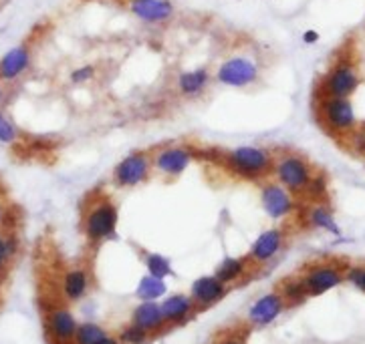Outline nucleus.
Segmentation results:
<instances>
[{
	"label": "nucleus",
	"mask_w": 365,
	"mask_h": 344,
	"mask_svg": "<svg viewBox=\"0 0 365 344\" xmlns=\"http://www.w3.org/2000/svg\"><path fill=\"white\" fill-rule=\"evenodd\" d=\"M273 175L277 179V183H281L285 189H289L291 194L305 196L309 183L315 177V168L299 153H279L275 155L273 161Z\"/></svg>",
	"instance_id": "7ed1b4c3"
},
{
	"label": "nucleus",
	"mask_w": 365,
	"mask_h": 344,
	"mask_svg": "<svg viewBox=\"0 0 365 344\" xmlns=\"http://www.w3.org/2000/svg\"><path fill=\"white\" fill-rule=\"evenodd\" d=\"M360 85V72L351 61H339L333 69L329 70L323 79V95L325 97H341L349 99Z\"/></svg>",
	"instance_id": "6e6552de"
},
{
	"label": "nucleus",
	"mask_w": 365,
	"mask_h": 344,
	"mask_svg": "<svg viewBox=\"0 0 365 344\" xmlns=\"http://www.w3.org/2000/svg\"><path fill=\"white\" fill-rule=\"evenodd\" d=\"M4 217H6V206H4V202H2V198H0V226H2V222H4Z\"/></svg>",
	"instance_id": "72a5a7b5"
},
{
	"label": "nucleus",
	"mask_w": 365,
	"mask_h": 344,
	"mask_svg": "<svg viewBox=\"0 0 365 344\" xmlns=\"http://www.w3.org/2000/svg\"><path fill=\"white\" fill-rule=\"evenodd\" d=\"M283 243H285V234L281 230H277V228L275 230H266L253 243L249 260H253L255 264H264V262L273 260L281 252Z\"/></svg>",
	"instance_id": "dca6fc26"
},
{
	"label": "nucleus",
	"mask_w": 365,
	"mask_h": 344,
	"mask_svg": "<svg viewBox=\"0 0 365 344\" xmlns=\"http://www.w3.org/2000/svg\"><path fill=\"white\" fill-rule=\"evenodd\" d=\"M307 217H309L311 226H317V228H323V230H327V232L339 234V228H337V224H335V220H333V211H331L325 204L315 202V204L311 206V209H309Z\"/></svg>",
	"instance_id": "5701e85b"
},
{
	"label": "nucleus",
	"mask_w": 365,
	"mask_h": 344,
	"mask_svg": "<svg viewBox=\"0 0 365 344\" xmlns=\"http://www.w3.org/2000/svg\"><path fill=\"white\" fill-rule=\"evenodd\" d=\"M166 294V284L162 278H155V276H146L142 278L140 286H138V296L144 300V302H155L160 296Z\"/></svg>",
	"instance_id": "b1692460"
},
{
	"label": "nucleus",
	"mask_w": 365,
	"mask_h": 344,
	"mask_svg": "<svg viewBox=\"0 0 365 344\" xmlns=\"http://www.w3.org/2000/svg\"><path fill=\"white\" fill-rule=\"evenodd\" d=\"M212 79H214L212 72L206 67L184 70V72H180L178 81H176V89L186 99H196V97H200V95H204L208 91Z\"/></svg>",
	"instance_id": "4468645a"
},
{
	"label": "nucleus",
	"mask_w": 365,
	"mask_h": 344,
	"mask_svg": "<svg viewBox=\"0 0 365 344\" xmlns=\"http://www.w3.org/2000/svg\"><path fill=\"white\" fill-rule=\"evenodd\" d=\"M281 294V298H283V302L285 304H301L309 294H307V288H305V284H303V280L299 278V280H287V282H283V290L279 292Z\"/></svg>",
	"instance_id": "393cba45"
},
{
	"label": "nucleus",
	"mask_w": 365,
	"mask_h": 344,
	"mask_svg": "<svg viewBox=\"0 0 365 344\" xmlns=\"http://www.w3.org/2000/svg\"><path fill=\"white\" fill-rule=\"evenodd\" d=\"M131 324L144 328L149 334H155L160 332L166 322H164V314H162V308L158 302H142L140 306H136L134 314H131Z\"/></svg>",
	"instance_id": "6ab92c4d"
},
{
	"label": "nucleus",
	"mask_w": 365,
	"mask_h": 344,
	"mask_svg": "<svg viewBox=\"0 0 365 344\" xmlns=\"http://www.w3.org/2000/svg\"><path fill=\"white\" fill-rule=\"evenodd\" d=\"M260 77V67L253 57L234 55L222 61L214 72V81L230 89H247L255 85Z\"/></svg>",
	"instance_id": "39448f33"
},
{
	"label": "nucleus",
	"mask_w": 365,
	"mask_h": 344,
	"mask_svg": "<svg viewBox=\"0 0 365 344\" xmlns=\"http://www.w3.org/2000/svg\"><path fill=\"white\" fill-rule=\"evenodd\" d=\"M362 149H364V153H365V141H364V145H362Z\"/></svg>",
	"instance_id": "c9c22d12"
},
{
	"label": "nucleus",
	"mask_w": 365,
	"mask_h": 344,
	"mask_svg": "<svg viewBox=\"0 0 365 344\" xmlns=\"http://www.w3.org/2000/svg\"><path fill=\"white\" fill-rule=\"evenodd\" d=\"M2 99H4V87H2V83H0V103H2Z\"/></svg>",
	"instance_id": "f704fd0d"
},
{
	"label": "nucleus",
	"mask_w": 365,
	"mask_h": 344,
	"mask_svg": "<svg viewBox=\"0 0 365 344\" xmlns=\"http://www.w3.org/2000/svg\"><path fill=\"white\" fill-rule=\"evenodd\" d=\"M319 117L329 131L335 133H349L357 125L353 103L341 97H323L319 105Z\"/></svg>",
	"instance_id": "0eeeda50"
},
{
	"label": "nucleus",
	"mask_w": 365,
	"mask_h": 344,
	"mask_svg": "<svg viewBox=\"0 0 365 344\" xmlns=\"http://www.w3.org/2000/svg\"><path fill=\"white\" fill-rule=\"evenodd\" d=\"M347 278H349L360 290H364L365 292V268H353V270H349Z\"/></svg>",
	"instance_id": "7c9ffc66"
},
{
	"label": "nucleus",
	"mask_w": 365,
	"mask_h": 344,
	"mask_svg": "<svg viewBox=\"0 0 365 344\" xmlns=\"http://www.w3.org/2000/svg\"><path fill=\"white\" fill-rule=\"evenodd\" d=\"M228 292V286L220 282L216 276H202L190 288V298L196 310H204L214 306Z\"/></svg>",
	"instance_id": "9d476101"
},
{
	"label": "nucleus",
	"mask_w": 365,
	"mask_h": 344,
	"mask_svg": "<svg viewBox=\"0 0 365 344\" xmlns=\"http://www.w3.org/2000/svg\"><path fill=\"white\" fill-rule=\"evenodd\" d=\"M73 344H121L115 336L108 334L101 326L85 322V324H77L75 330Z\"/></svg>",
	"instance_id": "412c9836"
},
{
	"label": "nucleus",
	"mask_w": 365,
	"mask_h": 344,
	"mask_svg": "<svg viewBox=\"0 0 365 344\" xmlns=\"http://www.w3.org/2000/svg\"><path fill=\"white\" fill-rule=\"evenodd\" d=\"M16 248H18V241H16L14 236H4L0 232V274L4 272V268L8 266V262L14 258Z\"/></svg>",
	"instance_id": "cd10ccee"
},
{
	"label": "nucleus",
	"mask_w": 365,
	"mask_h": 344,
	"mask_svg": "<svg viewBox=\"0 0 365 344\" xmlns=\"http://www.w3.org/2000/svg\"><path fill=\"white\" fill-rule=\"evenodd\" d=\"M218 344H247V343H244V336H240V334H230V336L222 339Z\"/></svg>",
	"instance_id": "2f4dec72"
},
{
	"label": "nucleus",
	"mask_w": 365,
	"mask_h": 344,
	"mask_svg": "<svg viewBox=\"0 0 365 344\" xmlns=\"http://www.w3.org/2000/svg\"><path fill=\"white\" fill-rule=\"evenodd\" d=\"M247 266H249V262L244 258H226V260L220 262L214 276L228 286V284L238 282L242 276L247 274Z\"/></svg>",
	"instance_id": "4be33fe9"
},
{
	"label": "nucleus",
	"mask_w": 365,
	"mask_h": 344,
	"mask_svg": "<svg viewBox=\"0 0 365 344\" xmlns=\"http://www.w3.org/2000/svg\"><path fill=\"white\" fill-rule=\"evenodd\" d=\"M153 175V166H151V151L138 149L127 153L111 172V181L113 185L121 189L138 187L144 185Z\"/></svg>",
	"instance_id": "20e7f679"
},
{
	"label": "nucleus",
	"mask_w": 365,
	"mask_h": 344,
	"mask_svg": "<svg viewBox=\"0 0 365 344\" xmlns=\"http://www.w3.org/2000/svg\"><path fill=\"white\" fill-rule=\"evenodd\" d=\"M285 308V302L281 298L279 292H273V294H266L262 298H258L255 304L249 310V322L255 324V326H266L270 324L281 312Z\"/></svg>",
	"instance_id": "f3484780"
},
{
	"label": "nucleus",
	"mask_w": 365,
	"mask_h": 344,
	"mask_svg": "<svg viewBox=\"0 0 365 344\" xmlns=\"http://www.w3.org/2000/svg\"><path fill=\"white\" fill-rule=\"evenodd\" d=\"M149 339V332H146L144 328L136 326V324H129L121 330V336H119V343L121 344H144Z\"/></svg>",
	"instance_id": "c85d7f7f"
},
{
	"label": "nucleus",
	"mask_w": 365,
	"mask_h": 344,
	"mask_svg": "<svg viewBox=\"0 0 365 344\" xmlns=\"http://www.w3.org/2000/svg\"><path fill=\"white\" fill-rule=\"evenodd\" d=\"M75 330H77V322L69 308L55 306L47 312V332L53 343L73 344Z\"/></svg>",
	"instance_id": "9b49d317"
},
{
	"label": "nucleus",
	"mask_w": 365,
	"mask_h": 344,
	"mask_svg": "<svg viewBox=\"0 0 365 344\" xmlns=\"http://www.w3.org/2000/svg\"><path fill=\"white\" fill-rule=\"evenodd\" d=\"M63 296L69 302L81 300L89 290V274L83 268H71L63 274Z\"/></svg>",
	"instance_id": "aec40b11"
},
{
	"label": "nucleus",
	"mask_w": 365,
	"mask_h": 344,
	"mask_svg": "<svg viewBox=\"0 0 365 344\" xmlns=\"http://www.w3.org/2000/svg\"><path fill=\"white\" fill-rule=\"evenodd\" d=\"M303 40H305L307 44H313V42H317V40H319V33H315V31H307L305 36H303Z\"/></svg>",
	"instance_id": "473e14b6"
},
{
	"label": "nucleus",
	"mask_w": 365,
	"mask_h": 344,
	"mask_svg": "<svg viewBox=\"0 0 365 344\" xmlns=\"http://www.w3.org/2000/svg\"><path fill=\"white\" fill-rule=\"evenodd\" d=\"M146 268L149 276H155L162 280L172 274V266H170L168 258H164L160 254H146Z\"/></svg>",
	"instance_id": "bb28decb"
},
{
	"label": "nucleus",
	"mask_w": 365,
	"mask_h": 344,
	"mask_svg": "<svg viewBox=\"0 0 365 344\" xmlns=\"http://www.w3.org/2000/svg\"><path fill=\"white\" fill-rule=\"evenodd\" d=\"M33 63V51L29 44H18L2 55L0 59V81H16Z\"/></svg>",
	"instance_id": "ddd939ff"
},
{
	"label": "nucleus",
	"mask_w": 365,
	"mask_h": 344,
	"mask_svg": "<svg viewBox=\"0 0 365 344\" xmlns=\"http://www.w3.org/2000/svg\"><path fill=\"white\" fill-rule=\"evenodd\" d=\"M127 10L146 25H166L176 16L172 0H125Z\"/></svg>",
	"instance_id": "1a4fd4ad"
},
{
	"label": "nucleus",
	"mask_w": 365,
	"mask_h": 344,
	"mask_svg": "<svg viewBox=\"0 0 365 344\" xmlns=\"http://www.w3.org/2000/svg\"><path fill=\"white\" fill-rule=\"evenodd\" d=\"M260 202H262V207L266 209V213L270 217H277V220L289 215L292 211V207H294V200H292L291 191L285 189L277 181L264 183L260 187Z\"/></svg>",
	"instance_id": "f8f14e48"
},
{
	"label": "nucleus",
	"mask_w": 365,
	"mask_h": 344,
	"mask_svg": "<svg viewBox=\"0 0 365 344\" xmlns=\"http://www.w3.org/2000/svg\"><path fill=\"white\" fill-rule=\"evenodd\" d=\"M160 308H162V314H164V322L170 324V326L184 324L196 312V306H194L192 298L186 296V294H174V296L166 298L160 304Z\"/></svg>",
	"instance_id": "a211bd4d"
},
{
	"label": "nucleus",
	"mask_w": 365,
	"mask_h": 344,
	"mask_svg": "<svg viewBox=\"0 0 365 344\" xmlns=\"http://www.w3.org/2000/svg\"><path fill=\"white\" fill-rule=\"evenodd\" d=\"M119 222V209L113 204L108 194H97L93 191L83 207L81 213V228L85 238L91 243L110 240L115 236Z\"/></svg>",
	"instance_id": "f257e3e1"
},
{
	"label": "nucleus",
	"mask_w": 365,
	"mask_h": 344,
	"mask_svg": "<svg viewBox=\"0 0 365 344\" xmlns=\"http://www.w3.org/2000/svg\"><path fill=\"white\" fill-rule=\"evenodd\" d=\"M194 161V153L188 145L182 143H170L166 147H160L151 151V166L153 173L166 179H176L180 177Z\"/></svg>",
	"instance_id": "423d86ee"
},
{
	"label": "nucleus",
	"mask_w": 365,
	"mask_h": 344,
	"mask_svg": "<svg viewBox=\"0 0 365 344\" xmlns=\"http://www.w3.org/2000/svg\"><path fill=\"white\" fill-rule=\"evenodd\" d=\"M23 137L21 129L16 127V123L0 111V143L2 145H16Z\"/></svg>",
	"instance_id": "a878e982"
},
{
	"label": "nucleus",
	"mask_w": 365,
	"mask_h": 344,
	"mask_svg": "<svg viewBox=\"0 0 365 344\" xmlns=\"http://www.w3.org/2000/svg\"><path fill=\"white\" fill-rule=\"evenodd\" d=\"M95 75H97V67L95 65H81V67L71 70L69 79H71L73 85H85V83L93 81Z\"/></svg>",
	"instance_id": "c756f323"
},
{
	"label": "nucleus",
	"mask_w": 365,
	"mask_h": 344,
	"mask_svg": "<svg viewBox=\"0 0 365 344\" xmlns=\"http://www.w3.org/2000/svg\"><path fill=\"white\" fill-rule=\"evenodd\" d=\"M341 280H343V274L337 266H315L303 278V284H305L309 296H317V294H323L331 288L339 286Z\"/></svg>",
	"instance_id": "2eb2a0df"
},
{
	"label": "nucleus",
	"mask_w": 365,
	"mask_h": 344,
	"mask_svg": "<svg viewBox=\"0 0 365 344\" xmlns=\"http://www.w3.org/2000/svg\"><path fill=\"white\" fill-rule=\"evenodd\" d=\"M224 168L247 181H260L273 172L275 155L258 145H240L224 153Z\"/></svg>",
	"instance_id": "f03ea898"
}]
</instances>
